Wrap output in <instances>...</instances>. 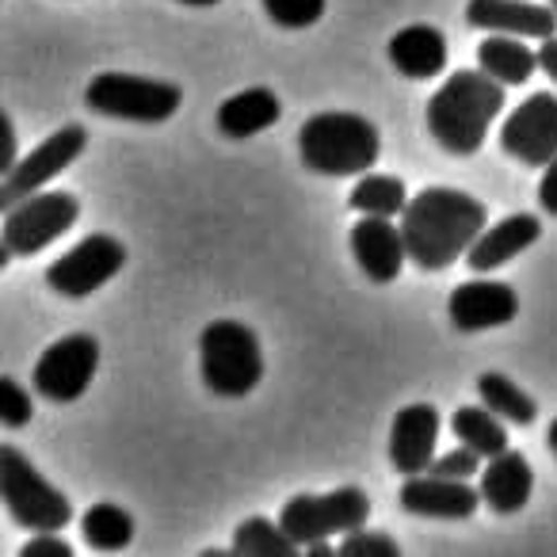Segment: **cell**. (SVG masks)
<instances>
[{
    "instance_id": "6da1fadb",
    "label": "cell",
    "mask_w": 557,
    "mask_h": 557,
    "mask_svg": "<svg viewBox=\"0 0 557 557\" xmlns=\"http://www.w3.org/2000/svg\"><path fill=\"white\" fill-rule=\"evenodd\" d=\"M485 202L458 187H424L401 214L409 260L424 271H447L485 233Z\"/></svg>"
},
{
    "instance_id": "7a4b0ae2",
    "label": "cell",
    "mask_w": 557,
    "mask_h": 557,
    "mask_svg": "<svg viewBox=\"0 0 557 557\" xmlns=\"http://www.w3.org/2000/svg\"><path fill=\"white\" fill-rule=\"evenodd\" d=\"M504 88L485 70H458L428 100V134L450 157H473L504 111Z\"/></svg>"
},
{
    "instance_id": "3957f363",
    "label": "cell",
    "mask_w": 557,
    "mask_h": 557,
    "mask_svg": "<svg viewBox=\"0 0 557 557\" xmlns=\"http://www.w3.org/2000/svg\"><path fill=\"white\" fill-rule=\"evenodd\" d=\"M302 164L318 176H363L382 153L379 126L356 111H321L298 131Z\"/></svg>"
},
{
    "instance_id": "277c9868",
    "label": "cell",
    "mask_w": 557,
    "mask_h": 557,
    "mask_svg": "<svg viewBox=\"0 0 557 557\" xmlns=\"http://www.w3.org/2000/svg\"><path fill=\"white\" fill-rule=\"evenodd\" d=\"M0 500L9 508L12 523L27 527L35 534L65 531L73 519V504L62 488H54L39 473V466L16 450L12 443L0 447Z\"/></svg>"
},
{
    "instance_id": "5b68a950",
    "label": "cell",
    "mask_w": 557,
    "mask_h": 557,
    "mask_svg": "<svg viewBox=\"0 0 557 557\" xmlns=\"http://www.w3.org/2000/svg\"><path fill=\"white\" fill-rule=\"evenodd\" d=\"M202 386L214 397H245L263 379L260 341L240 321H210L199 336Z\"/></svg>"
},
{
    "instance_id": "8992f818",
    "label": "cell",
    "mask_w": 557,
    "mask_h": 557,
    "mask_svg": "<svg viewBox=\"0 0 557 557\" xmlns=\"http://www.w3.org/2000/svg\"><path fill=\"white\" fill-rule=\"evenodd\" d=\"M85 103L96 115L123 123H169L184 103V92L172 81L138 77V73H100L85 88Z\"/></svg>"
},
{
    "instance_id": "52a82bcc",
    "label": "cell",
    "mask_w": 557,
    "mask_h": 557,
    "mask_svg": "<svg viewBox=\"0 0 557 557\" xmlns=\"http://www.w3.org/2000/svg\"><path fill=\"white\" fill-rule=\"evenodd\" d=\"M371 519V496L356 485H344L336 493H298L283 504L278 523L298 546H310L318 539H333V534H351L367 527Z\"/></svg>"
},
{
    "instance_id": "ba28073f",
    "label": "cell",
    "mask_w": 557,
    "mask_h": 557,
    "mask_svg": "<svg viewBox=\"0 0 557 557\" xmlns=\"http://www.w3.org/2000/svg\"><path fill=\"white\" fill-rule=\"evenodd\" d=\"M81 218V202L70 191H35L27 199L12 202L4 210V230L0 240L16 256H39L54 245L62 233H70Z\"/></svg>"
},
{
    "instance_id": "9c48e42d",
    "label": "cell",
    "mask_w": 557,
    "mask_h": 557,
    "mask_svg": "<svg viewBox=\"0 0 557 557\" xmlns=\"http://www.w3.org/2000/svg\"><path fill=\"white\" fill-rule=\"evenodd\" d=\"M96 371H100V344L88 333H73L54 341L39 356L32 371V386L39 397L54 405H70L77 397H85V389L92 386Z\"/></svg>"
},
{
    "instance_id": "30bf717a",
    "label": "cell",
    "mask_w": 557,
    "mask_h": 557,
    "mask_svg": "<svg viewBox=\"0 0 557 557\" xmlns=\"http://www.w3.org/2000/svg\"><path fill=\"white\" fill-rule=\"evenodd\" d=\"M126 248L111 233H92L47 268V287L65 298H88L123 271Z\"/></svg>"
},
{
    "instance_id": "8fae6325",
    "label": "cell",
    "mask_w": 557,
    "mask_h": 557,
    "mask_svg": "<svg viewBox=\"0 0 557 557\" xmlns=\"http://www.w3.org/2000/svg\"><path fill=\"white\" fill-rule=\"evenodd\" d=\"M88 146V131L81 123H65L62 131L50 134L42 146H35L27 157H20L0 184V210H9L12 202L27 199V195L42 191L50 180H58Z\"/></svg>"
},
{
    "instance_id": "7c38bea8",
    "label": "cell",
    "mask_w": 557,
    "mask_h": 557,
    "mask_svg": "<svg viewBox=\"0 0 557 557\" xmlns=\"http://www.w3.org/2000/svg\"><path fill=\"white\" fill-rule=\"evenodd\" d=\"M500 149L527 169H546L557 157V96L534 92L504 119Z\"/></svg>"
},
{
    "instance_id": "4fadbf2b",
    "label": "cell",
    "mask_w": 557,
    "mask_h": 557,
    "mask_svg": "<svg viewBox=\"0 0 557 557\" xmlns=\"http://www.w3.org/2000/svg\"><path fill=\"white\" fill-rule=\"evenodd\" d=\"M519 295L516 287L500 283V278H470L458 283L447 298V318L458 333H485V329H500L516 321Z\"/></svg>"
},
{
    "instance_id": "5bb4252c",
    "label": "cell",
    "mask_w": 557,
    "mask_h": 557,
    "mask_svg": "<svg viewBox=\"0 0 557 557\" xmlns=\"http://www.w3.org/2000/svg\"><path fill=\"white\" fill-rule=\"evenodd\" d=\"M351 256H356L359 271H363L371 283L386 287L401 275L405 260H409V248H405L401 225H394V218H374L359 214V222L348 233Z\"/></svg>"
},
{
    "instance_id": "9a60e30c",
    "label": "cell",
    "mask_w": 557,
    "mask_h": 557,
    "mask_svg": "<svg viewBox=\"0 0 557 557\" xmlns=\"http://www.w3.org/2000/svg\"><path fill=\"white\" fill-rule=\"evenodd\" d=\"M409 516L424 519H470L481 508V488L466 478H440V473H412L397 493Z\"/></svg>"
},
{
    "instance_id": "2e32d148",
    "label": "cell",
    "mask_w": 557,
    "mask_h": 557,
    "mask_svg": "<svg viewBox=\"0 0 557 557\" xmlns=\"http://www.w3.org/2000/svg\"><path fill=\"white\" fill-rule=\"evenodd\" d=\"M440 409L435 405H405L389 428V462L397 473H428L435 462V440H440Z\"/></svg>"
},
{
    "instance_id": "e0dca14e",
    "label": "cell",
    "mask_w": 557,
    "mask_h": 557,
    "mask_svg": "<svg viewBox=\"0 0 557 557\" xmlns=\"http://www.w3.org/2000/svg\"><path fill=\"white\" fill-rule=\"evenodd\" d=\"M466 24L473 32L493 35H519V39H549L557 35V9H542L531 0H470L466 4Z\"/></svg>"
},
{
    "instance_id": "ac0fdd59",
    "label": "cell",
    "mask_w": 557,
    "mask_h": 557,
    "mask_svg": "<svg viewBox=\"0 0 557 557\" xmlns=\"http://www.w3.org/2000/svg\"><path fill=\"white\" fill-rule=\"evenodd\" d=\"M539 237H542L539 214H508L496 225H488V230L473 240V248L466 252V263H470V271H478V275H488V271L516 260L519 252H527Z\"/></svg>"
},
{
    "instance_id": "d6986e66",
    "label": "cell",
    "mask_w": 557,
    "mask_h": 557,
    "mask_svg": "<svg viewBox=\"0 0 557 557\" xmlns=\"http://www.w3.org/2000/svg\"><path fill=\"white\" fill-rule=\"evenodd\" d=\"M389 62L401 77L409 81H432L447 70L450 50H447V35L432 24H409L389 39L386 47Z\"/></svg>"
},
{
    "instance_id": "ffe728a7",
    "label": "cell",
    "mask_w": 557,
    "mask_h": 557,
    "mask_svg": "<svg viewBox=\"0 0 557 557\" xmlns=\"http://www.w3.org/2000/svg\"><path fill=\"white\" fill-rule=\"evenodd\" d=\"M534 493V470L519 450H504L493 455L488 466L481 470V500L496 511V516H516L527 508Z\"/></svg>"
},
{
    "instance_id": "44dd1931",
    "label": "cell",
    "mask_w": 557,
    "mask_h": 557,
    "mask_svg": "<svg viewBox=\"0 0 557 557\" xmlns=\"http://www.w3.org/2000/svg\"><path fill=\"white\" fill-rule=\"evenodd\" d=\"M278 115H283V103L271 88H245L218 108V131L225 138H252V134L275 126Z\"/></svg>"
},
{
    "instance_id": "7402d4cb",
    "label": "cell",
    "mask_w": 557,
    "mask_h": 557,
    "mask_svg": "<svg viewBox=\"0 0 557 557\" xmlns=\"http://www.w3.org/2000/svg\"><path fill=\"white\" fill-rule=\"evenodd\" d=\"M478 65L496 77L500 85L516 88L527 85L539 70V50H531L527 42H519V35H493L478 47Z\"/></svg>"
},
{
    "instance_id": "603a6c76",
    "label": "cell",
    "mask_w": 557,
    "mask_h": 557,
    "mask_svg": "<svg viewBox=\"0 0 557 557\" xmlns=\"http://www.w3.org/2000/svg\"><path fill=\"white\" fill-rule=\"evenodd\" d=\"M508 420L496 417L488 405H458L455 417H450V428H455V440L473 447L481 458H493L508 450Z\"/></svg>"
},
{
    "instance_id": "cb8c5ba5",
    "label": "cell",
    "mask_w": 557,
    "mask_h": 557,
    "mask_svg": "<svg viewBox=\"0 0 557 557\" xmlns=\"http://www.w3.org/2000/svg\"><path fill=\"white\" fill-rule=\"evenodd\" d=\"M348 207L356 214H374V218H397L409 207V191H405L401 176H382V172H363L359 184L351 187Z\"/></svg>"
},
{
    "instance_id": "d4e9b609",
    "label": "cell",
    "mask_w": 557,
    "mask_h": 557,
    "mask_svg": "<svg viewBox=\"0 0 557 557\" xmlns=\"http://www.w3.org/2000/svg\"><path fill=\"white\" fill-rule=\"evenodd\" d=\"M81 531H85V542L100 554H115V549L131 546L134 539V519L131 511H123L119 504L100 500L81 516Z\"/></svg>"
},
{
    "instance_id": "484cf974",
    "label": "cell",
    "mask_w": 557,
    "mask_h": 557,
    "mask_svg": "<svg viewBox=\"0 0 557 557\" xmlns=\"http://www.w3.org/2000/svg\"><path fill=\"white\" fill-rule=\"evenodd\" d=\"M298 549L302 546L283 531V523H271L263 516L240 519L233 531V554L240 557H295Z\"/></svg>"
},
{
    "instance_id": "4316f807",
    "label": "cell",
    "mask_w": 557,
    "mask_h": 557,
    "mask_svg": "<svg viewBox=\"0 0 557 557\" xmlns=\"http://www.w3.org/2000/svg\"><path fill=\"white\" fill-rule=\"evenodd\" d=\"M478 394H481V405H488V409L496 412V417H504L508 424H534V417H539V405H534L531 394H523V389L516 386V382L508 379V374H481L478 379Z\"/></svg>"
},
{
    "instance_id": "83f0119b",
    "label": "cell",
    "mask_w": 557,
    "mask_h": 557,
    "mask_svg": "<svg viewBox=\"0 0 557 557\" xmlns=\"http://www.w3.org/2000/svg\"><path fill=\"white\" fill-rule=\"evenodd\" d=\"M260 4L278 27L302 32V27H313L321 16H325L329 0H260Z\"/></svg>"
},
{
    "instance_id": "f1b7e54d",
    "label": "cell",
    "mask_w": 557,
    "mask_h": 557,
    "mask_svg": "<svg viewBox=\"0 0 557 557\" xmlns=\"http://www.w3.org/2000/svg\"><path fill=\"white\" fill-rule=\"evenodd\" d=\"M32 417H35L32 394H27L12 374H4V379H0V424L20 432L24 424H32Z\"/></svg>"
},
{
    "instance_id": "f546056e",
    "label": "cell",
    "mask_w": 557,
    "mask_h": 557,
    "mask_svg": "<svg viewBox=\"0 0 557 557\" xmlns=\"http://www.w3.org/2000/svg\"><path fill=\"white\" fill-rule=\"evenodd\" d=\"M336 554L341 557H397L401 546H397V539H389L386 531H363V527H359V531L344 534Z\"/></svg>"
},
{
    "instance_id": "4dcf8cb0",
    "label": "cell",
    "mask_w": 557,
    "mask_h": 557,
    "mask_svg": "<svg viewBox=\"0 0 557 557\" xmlns=\"http://www.w3.org/2000/svg\"><path fill=\"white\" fill-rule=\"evenodd\" d=\"M428 473H440V478H466L470 481L473 473H481V455L473 447H466V443H458L455 450H447V455H440L432 462V470Z\"/></svg>"
},
{
    "instance_id": "1f68e13d",
    "label": "cell",
    "mask_w": 557,
    "mask_h": 557,
    "mask_svg": "<svg viewBox=\"0 0 557 557\" xmlns=\"http://www.w3.org/2000/svg\"><path fill=\"white\" fill-rule=\"evenodd\" d=\"M20 557H73V546L65 539H58V531H47V534H35L32 542H24Z\"/></svg>"
},
{
    "instance_id": "d6a6232c",
    "label": "cell",
    "mask_w": 557,
    "mask_h": 557,
    "mask_svg": "<svg viewBox=\"0 0 557 557\" xmlns=\"http://www.w3.org/2000/svg\"><path fill=\"white\" fill-rule=\"evenodd\" d=\"M539 207L546 210L549 218H557V157L542 169L539 180Z\"/></svg>"
},
{
    "instance_id": "836d02e7",
    "label": "cell",
    "mask_w": 557,
    "mask_h": 557,
    "mask_svg": "<svg viewBox=\"0 0 557 557\" xmlns=\"http://www.w3.org/2000/svg\"><path fill=\"white\" fill-rule=\"evenodd\" d=\"M539 70L546 73V77L557 85V35L542 39V47H539Z\"/></svg>"
},
{
    "instance_id": "e575fe53",
    "label": "cell",
    "mask_w": 557,
    "mask_h": 557,
    "mask_svg": "<svg viewBox=\"0 0 557 557\" xmlns=\"http://www.w3.org/2000/svg\"><path fill=\"white\" fill-rule=\"evenodd\" d=\"M306 554H310V557H329V554H333V546H329L325 539H318V542H310V546H306Z\"/></svg>"
},
{
    "instance_id": "d590c367",
    "label": "cell",
    "mask_w": 557,
    "mask_h": 557,
    "mask_svg": "<svg viewBox=\"0 0 557 557\" xmlns=\"http://www.w3.org/2000/svg\"><path fill=\"white\" fill-rule=\"evenodd\" d=\"M546 440H549V450H554V458H557V417L549 420V432H546Z\"/></svg>"
},
{
    "instance_id": "8d00e7d4",
    "label": "cell",
    "mask_w": 557,
    "mask_h": 557,
    "mask_svg": "<svg viewBox=\"0 0 557 557\" xmlns=\"http://www.w3.org/2000/svg\"><path fill=\"white\" fill-rule=\"evenodd\" d=\"M180 4H191V9H210V4H218V0H180Z\"/></svg>"
},
{
    "instance_id": "74e56055",
    "label": "cell",
    "mask_w": 557,
    "mask_h": 557,
    "mask_svg": "<svg viewBox=\"0 0 557 557\" xmlns=\"http://www.w3.org/2000/svg\"><path fill=\"white\" fill-rule=\"evenodd\" d=\"M549 4H554V9H557V0H549Z\"/></svg>"
}]
</instances>
